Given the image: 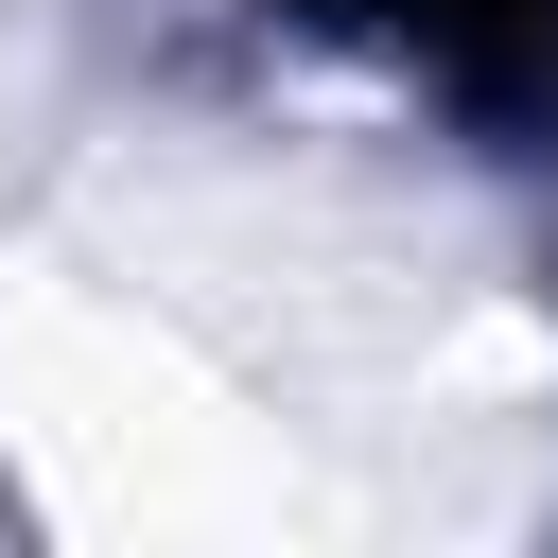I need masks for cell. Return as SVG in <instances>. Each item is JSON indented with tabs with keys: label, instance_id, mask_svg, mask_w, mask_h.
<instances>
[{
	"label": "cell",
	"instance_id": "1",
	"mask_svg": "<svg viewBox=\"0 0 558 558\" xmlns=\"http://www.w3.org/2000/svg\"><path fill=\"white\" fill-rule=\"evenodd\" d=\"M296 17H349L471 105H558V0H296Z\"/></svg>",
	"mask_w": 558,
	"mask_h": 558
}]
</instances>
